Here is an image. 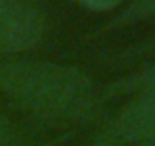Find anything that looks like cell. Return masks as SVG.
Segmentation results:
<instances>
[{"instance_id":"cell-2","label":"cell","mask_w":155,"mask_h":146,"mask_svg":"<svg viewBox=\"0 0 155 146\" xmlns=\"http://www.w3.org/2000/svg\"><path fill=\"white\" fill-rule=\"evenodd\" d=\"M155 140V92L132 96L97 129L90 146H138Z\"/></svg>"},{"instance_id":"cell-4","label":"cell","mask_w":155,"mask_h":146,"mask_svg":"<svg viewBox=\"0 0 155 146\" xmlns=\"http://www.w3.org/2000/svg\"><path fill=\"white\" fill-rule=\"evenodd\" d=\"M155 92V63L147 65L140 71L122 75L113 81H109L103 88V98H122V96H138V94H151Z\"/></svg>"},{"instance_id":"cell-1","label":"cell","mask_w":155,"mask_h":146,"mask_svg":"<svg viewBox=\"0 0 155 146\" xmlns=\"http://www.w3.org/2000/svg\"><path fill=\"white\" fill-rule=\"evenodd\" d=\"M0 94L27 113L61 123H92L103 90L76 65L31 59H0Z\"/></svg>"},{"instance_id":"cell-3","label":"cell","mask_w":155,"mask_h":146,"mask_svg":"<svg viewBox=\"0 0 155 146\" xmlns=\"http://www.w3.org/2000/svg\"><path fill=\"white\" fill-rule=\"evenodd\" d=\"M46 15L23 0H0V56L36 48L46 36Z\"/></svg>"},{"instance_id":"cell-8","label":"cell","mask_w":155,"mask_h":146,"mask_svg":"<svg viewBox=\"0 0 155 146\" xmlns=\"http://www.w3.org/2000/svg\"><path fill=\"white\" fill-rule=\"evenodd\" d=\"M84 8H92V11H113L120 6V2H84Z\"/></svg>"},{"instance_id":"cell-9","label":"cell","mask_w":155,"mask_h":146,"mask_svg":"<svg viewBox=\"0 0 155 146\" xmlns=\"http://www.w3.org/2000/svg\"><path fill=\"white\" fill-rule=\"evenodd\" d=\"M138 146H155V140H151V142H145V144H138Z\"/></svg>"},{"instance_id":"cell-6","label":"cell","mask_w":155,"mask_h":146,"mask_svg":"<svg viewBox=\"0 0 155 146\" xmlns=\"http://www.w3.org/2000/svg\"><path fill=\"white\" fill-rule=\"evenodd\" d=\"M145 54H155V31L149 36V38L140 40L138 44H134V46H130V48H126V50H122L120 54H115L113 61H115V63H130V61L140 59V56H145Z\"/></svg>"},{"instance_id":"cell-5","label":"cell","mask_w":155,"mask_h":146,"mask_svg":"<svg viewBox=\"0 0 155 146\" xmlns=\"http://www.w3.org/2000/svg\"><path fill=\"white\" fill-rule=\"evenodd\" d=\"M149 19H155V0H136V2L126 4L124 8H120V13L113 15L99 29V33L120 29V27H126V25L140 23V21H149Z\"/></svg>"},{"instance_id":"cell-7","label":"cell","mask_w":155,"mask_h":146,"mask_svg":"<svg viewBox=\"0 0 155 146\" xmlns=\"http://www.w3.org/2000/svg\"><path fill=\"white\" fill-rule=\"evenodd\" d=\"M23 140V132L0 113V146H19Z\"/></svg>"}]
</instances>
